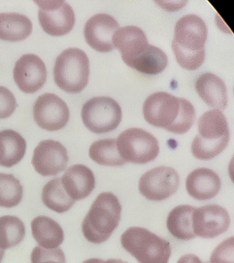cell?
I'll return each instance as SVG.
<instances>
[{
    "label": "cell",
    "instance_id": "1",
    "mask_svg": "<svg viewBox=\"0 0 234 263\" xmlns=\"http://www.w3.org/2000/svg\"><path fill=\"white\" fill-rule=\"evenodd\" d=\"M142 111L150 125L176 135L187 133L196 120L190 102L165 92H155L147 98Z\"/></svg>",
    "mask_w": 234,
    "mask_h": 263
},
{
    "label": "cell",
    "instance_id": "2",
    "mask_svg": "<svg viewBox=\"0 0 234 263\" xmlns=\"http://www.w3.org/2000/svg\"><path fill=\"white\" fill-rule=\"evenodd\" d=\"M207 36V25L197 15L188 14L176 22L172 47L184 69L195 70L203 64Z\"/></svg>",
    "mask_w": 234,
    "mask_h": 263
},
{
    "label": "cell",
    "instance_id": "3",
    "mask_svg": "<svg viewBox=\"0 0 234 263\" xmlns=\"http://www.w3.org/2000/svg\"><path fill=\"white\" fill-rule=\"evenodd\" d=\"M122 206L111 192L97 196L82 222L83 236L89 242L100 244L109 240L121 219Z\"/></svg>",
    "mask_w": 234,
    "mask_h": 263
},
{
    "label": "cell",
    "instance_id": "4",
    "mask_svg": "<svg viewBox=\"0 0 234 263\" xmlns=\"http://www.w3.org/2000/svg\"><path fill=\"white\" fill-rule=\"evenodd\" d=\"M199 135L193 140L192 153L200 160H210L227 147L230 130L222 111L211 110L202 115L198 121Z\"/></svg>",
    "mask_w": 234,
    "mask_h": 263
},
{
    "label": "cell",
    "instance_id": "5",
    "mask_svg": "<svg viewBox=\"0 0 234 263\" xmlns=\"http://www.w3.org/2000/svg\"><path fill=\"white\" fill-rule=\"evenodd\" d=\"M121 244L138 263H168L172 255L170 242L145 228L128 229L122 235Z\"/></svg>",
    "mask_w": 234,
    "mask_h": 263
},
{
    "label": "cell",
    "instance_id": "6",
    "mask_svg": "<svg viewBox=\"0 0 234 263\" xmlns=\"http://www.w3.org/2000/svg\"><path fill=\"white\" fill-rule=\"evenodd\" d=\"M53 76L56 84L61 90L68 93H79L88 83V55L78 48L64 50L56 60Z\"/></svg>",
    "mask_w": 234,
    "mask_h": 263
},
{
    "label": "cell",
    "instance_id": "7",
    "mask_svg": "<svg viewBox=\"0 0 234 263\" xmlns=\"http://www.w3.org/2000/svg\"><path fill=\"white\" fill-rule=\"evenodd\" d=\"M116 140L118 153L126 162L144 164L155 160L158 156V140L144 129H126Z\"/></svg>",
    "mask_w": 234,
    "mask_h": 263
},
{
    "label": "cell",
    "instance_id": "8",
    "mask_svg": "<svg viewBox=\"0 0 234 263\" xmlns=\"http://www.w3.org/2000/svg\"><path fill=\"white\" fill-rule=\"evenodd\" d=\"M120 105L113 98L96 97L89 100L83 106V123L92 133L104 134L114 130L122 120Z\"/></svg>",
    "mask_w": 234,
    "mask_h": 263
},
{
    "label": "cell",
    "instance_id": "9",
    "mask_svg": "<svg viewBox=\"0 0 234 263\" xmlns=\"http://www.w3.org/2000/svg\"><path fill=\"white\" fill-rule=\"evenodd\" d=\"M179 183V176L174 168L160 166L149 170L141 177L139 191L148 200L161 201L175 194Z\"/></svg>",
    "mask_w": 234,
    "mask_h": 263
},
{
    "label": "cell",
    "instance_id": "10",
    "mask_svg": "<svg viewBox=\"0 0 234 263\" xmlns=\"http://www.w3.org/2000/svg\"><path fill=\"white\" fill-rule=\"evenodd\" d=\"M39 5V21L46 34L64 36L73 29L75 13L65 1H35Z\"/></svg>",
    "mask_w": 234,
    "mask_h": 263
},
{
    "label": "cell",
    "instance_id": "11",
    "mask_svg": "<svg viewBox=\"0 0 234 263\" xmlns=\"http://www.w3.org/2000/svg\"><path fill=\"white\" fill-rule=\"evenodd\" d=\"M33 118L41 128L55 132L66 127L69 121L70 111L66 103L58 96L45 93L35 102Z\"/></svg>",
    "mask_w": 234,
    "mask_h": 263
},
{
    "label": "cell",
    "instance_id": "12",
    "mask_svg": "<svg viewBox=\"0 0 234 263\" xmlns=\"http://www.w3.org/2000/svg\"><path fill=\"white\" fill-rule=\"evenodd\" d=\"M68 160V152L62 144L46 140L35 148L31 164L37 173L43 177H50L64 171Z\"/></svg>",
    "mask_w": 234,
    "mask_h": 263
},
{
    "label": "cell",
    "instance_id": "13",
    "mask_svg": "<svg viewBox=\"0 0 234 263\" xmlns=\"http://www.w3.org/2000/svg\"><path fill=\"white\" fill-rule=\"evenodd\" d=\"M230 224L228 211L219 205L196 208L193 214V231L195 236L201 238H216L225 233Z\"/></svg>",
    "mask_w": 234,
    "mask_h": 263
},
{
    "label": "cell",
    "instance_id": "14",
    "mask_svg": "<svg viewBox=\"0 0 234 263\" xmlns=\"http://www.w3.org/2000/svg\"><path fill=\"white\" fill-rule=\"evenodd\" d=\"M13 76L18 88L25 93L33 94L40 90L47 79L46 65L35 54H25L14 66Z\"/></svg>",
    "mask_w": 234,
    "mask_h": 263
},
{
    "label": "cell",
    "instance_id": "15",
    "mask_svg": "<svg viewBox=\"0 0 234 263\" xmlns=\"http://www.w3.org/2000/svg\"><path fill=\"white\" fill-rule=\"evenodd\" d=\"M119 29L116 18L107 14H97L89 18L84 27L87 44L100 53H109L115 49L113 37Z\"/></svg>",
    "mask_w": 234,
    "mask_h": 263
},
{
    "label": "cell",
    "instance_id": "16",
    "mask_svg": "<svg viewBox=\"0 0 234 263\" xmlns=\"http://www.w3.org/2000/svg\"><path fill=\"white\" fill-rule=\"evenodd\" d=\"M113 43L127 66L142 54L150 45L146 33L135 26L119 28L113 35Z\"/></svg>",
    "mask_w": 234,
    "mask_h": 263
},
{
    "label": "cell",
    "instance_id": "17",
    "mask_svg": "<svg viewBox=\"0 0 234 263\" xmlns=\"http://www.w3.org/2000/svg\"><path fill=\"white\" fill-rule=\"evenodd\" d=\"M61 183L67 194L74 201L88 197L96 186L94 172L83 164L70 166L61 177Z\"/></svg>",
    "mask_w": 234,
    "mask_h": 263
},
{
    "label": "cell",
    "instance_id": "18",
    "mask_svg": "<svg viewBox=\"0 0 234 263\" xmlns=\"http://www.w3.org/2000/svg\"><path fill=\"white\" fill-rule=\"evenodd\" d=\"M222 180L216 172L207 168H199L191 172L186 180L189 195L199 201L213 199L219 193Z\"/></svg>",
    "mask_w": 234,
    "mask_h": 263
},
{
    "label": "cell",
    "instance_id": "19",
    "mask_svg": "<svg viewBox=\"0 0 234 263\" xmlns=\"http://www.w3.org/2000/svg\"><path fill=\"white\" fill-rule=\"evenodd\" d=\"M198 95L208 106L215 110H224L228 104V94L225 83L211 73L200 76L195 83Z\"/></svg>",
    "mask_w": 234,
    "mask_h": 263
},
{
    "label": "cell",
    "instance_id": "20",
    "mask_svg": "<svg viewBox=\"0 0 234 263\" xmlns=\"http://www.w3.org/2000/svg\"><path fill=\"white\" fill-rule=\"evenodd\" d=\"M31 233L40 247L46 249L59 248L64 240L62 228L57 221L45 216L31 220Z\"/></svg>",
    "mask_w": 234,
    "mask_h": 263
},
{
    "label": "cell",
    "instance_id": "21",
    "mask_svg": "<svg viewBox=\"0 0 234 263\" xmlns=\"http://www.w3.org/2000/svg\"><path fill=\"white\" fill-rule=\"evenodd\" d=\"M27 142L17 132L12 129L0 131V166L11 168L24 158Z\"/></svg>",
    "mask_w": 234,
    "mask_h": 263
},
{
    "label": "cell",
    "instance_id": "22",
    "mask_svg": "<svg viewBox=\"0 0 234 263\" xmlns=\"http://www.w3.org/2000/svg\"><path fill=\"white\" fill-rule=\"evenodd\" d=\"M31 20L18 13H0V40L21 42L32 33Z\"/></svg>",
    "mask_w": 234,
    "mask_h": 263
},
{
    "label": "cell",
    "instance_id": "23",
    "mask_svg": "<svg viewBox=\"0 0 234 263\" xmlns=\"http://www.w3.org/2000/svg\"><path fill=\"white\" fill-rule=\"evenodd\" d=\"M196 207L190 205H178L168 215L167 227L171 234L179 240L194 238L193 231V214Z\"/></svg>",
    "mask_w": 234,
    "mask_h": 263
},
{
    "label": "cell",
    "instance_id": "24",
    "mask_svg": "<svg viewBox=\"0 0 234 263\" xmlns=\"http://www.w3.org/2000/svg\"><path fill=\"white\" fill-rule=\"evenodd\" d=\"M42 199L48 209L57 214H63L70 210L76 203L64 190L60 177L52 179L44 186Z\"/></svg>",
    "mask_w": 234,
    "mask_h": 263
},
{
    "label": "cell",
    "instance_id": "25",
    "mask_svg": "<svg viewBox=\"0 0 234 263\" xmlns=\"http://www.w3.org/2000/svg\"><path fill=\"white\" fill-rule=\"evenodd\" d=\"M167 64L168 58L164 51L150 44L146 51L128 66L140 73L155 76L161 73L167 68Z\"/></svg>",
    "mask_w": 234,
    "mask_h": 263
},
{
    "label": "cell",
    "instance_id": "26",
    "mask_svg": "<svg viewBox=\"0 0 234 263\" xmlns=\"http://www.w3.org/2000/svg\"><path fill=\"white\" fill-rule=\"evenodd\" d=\"M89 156L100 165L120 166L126 163L118 153L116 139H104L94 142L89 149Z\"/></svg>",
    "mask_w": 234,
    "mask_h": 263
},
{
    "label": "cell",
    "instance_id": "27",
    "mask_svg": "<svg viewBox=\"0 0 234 263\" xmlns=\"http://www.w3.org/2000/svg\"><path fill=\"white\" fill-rule=\"evenodd\" d=\"M25 223L14 216L0 217V249L5 250L17 246L25 238Z\"/></svg>",
    "mask_w": 234,
    "mask_h": 263
},
{
    "label": "cell",
    "instance_id": "28",
    "mask_svg": "<svg viewBox=\"0 0 234 263\" xmlns=\"http://www.w3.org/2000/svg\"><path fill=\"white\" fill-rule=\"evenodd\" d=\"M23 186L13 175L0 173V206L11 209L20 204Z\"/></svg>",
    "mask_w": 234,
    "mask_h": 263
},
{
    "label": "cell",
    "instance_id": "29",
    "mask_svg": "<svg viewBox=\"0 0 234 263\" xmlns=\"http://www.w3.org/2000/svg\"><path fill=\"white\" fill-rule=\"evenodd\" d=\"M31 263H66V257L61 248L46 249L36 246L31 254Z\"/></svg>",
    "mask_w": 234,
    "mask_h": 263
},
{
    "label": "cell",
    "instance_id": "30",
    "mask_svg": "<svg viewBox=\"0 0 234 263\" xmlns=\"http://www.w3.org/2000/svg\"><path fill=\"white\" fill-rule=\"evenodd\" d=\"M233 237L226 239L213 251L209 263H233Z\"/></svg>",
    "mask_w": 234,
    "mask_h": 263
},
{
    "label": "cell",
    "instance_id": "31",
    "mask_svg": "<svg viewBox=\"0 0 234 263\" xmlns=\"http://www.w3.org/2000/svg\"><path fill=\"white\" fill-rule=\"evenodd\" d=\"M16 98L9 89L0 86V119L9 118L15 110Z\"/></svg>",
    "mask_w": 234,
    "mask_h": 263
},
{
    "label": "cell",
    "instance_id": "32",
    "mask_svg": "<svg viewBox=\"0 0 234 263\" xmlns=\"http://www.w3.org/2000/svg\"><path fill=\"white\" fill-rule=\"evenodd\" d=\"M176 263H203L196 255L187 254L183 255Z\"/></svg>",
    "mask_w": 234,
    "mask_h": 263
},
{
    "label": "cell",
    "instance_id": "33",
    "mask_svg": "<svg viewBox=\"0 0 234 263\" xmlns=\"http://www.w3.org/2000/svg\"><path fill=\"white\" fill-rule=\"evenodd\" d=\"M105 261L98 258H92L84 261L83 263H104Z\"/></svg>",
    "mask_w": 234,
    "mask_h": 263
},
{
    "label": "cell",
    "instance_id": "34",
    "mask_svg": "<svg viewBox=\"0 0 234 263\" xmlns=\"http://www.w3.org/2000/svg\"><path fill=\"white\" fill-rule=\"evenodd\" d=\"M104 263H128L124 262L122 260H119V259H109V260H107L106 262H104Z\"/></svg>",
    "mask_w": 234,
    "mask_h": 263
},
{
    "label": "cell",
    "instance_id": "35",
    "mask_svg": "<svg viewBox=\"0 0 234 263\" xmlns=\"http://www.w3.org/2000/svg\"><path fill=\"white\" fill-rule=\"evenodd\" d=\"M5 251H3V250L0 249V263H1L2 260H3L4 255H5Z\"/></svg>",
    "mask_w": 234,
    "mask_h": 263
},
{
    "label": "cell",
    "instance_id": "36",
    "mask_svg": "<svg viewBox=\"0 0 234 263\" xmlns=\"http://www.w3.org/2000/svg\"><path fill=\"white\" fill-rule=\"evenodd\" d=\"M203 263H209V262H203Z\"/></svg>",
    "mask_w": 234,
    "mask_h": 263
}]
</instances>
